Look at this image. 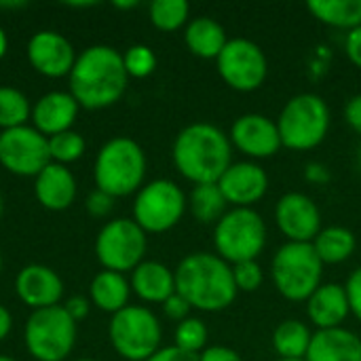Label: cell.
<instances>
[{
    "mask_svg": "<svg viewBox=\"0 0 361 361\" xmlns=\"http://www.w3.org/2000/svg\"><path fill=\"white\" fill-rule=\"evenodd\" d=\"M176 275V292L197 311L220 313L237 300L233 267L216 252H195L180 260Z\"/></svg>",
    "mask_w": 361,
    "mask_h": 361,
    "instance_id": "obj_1",
    "label": "cell"
},
{
    "mask_svg": "<svg viewBox=\"0 0 361 361\" xmlns=\"http://www.w3.org/2000/svg\"><path fill=\"white\" fill-rule=\"evenodd\" d=\"M127 80L123 55L112 47L95 44L76 57L70 72V93L82 108H108L121 99Z\"/></svg>",
    "mask_w": 361,
    "mask_h": 361,
    "instance_id": "obj_2",
    "label": "cell"
},
{
    "mask_svg": "<svg viewBox=\"0 0 361 361\" xmlns=\"http://www.w3.org/2000/svg\"><path fill=\"white\" fill-rule=\"evenodd\" d=\"M233 163V144L228 135L212 123H192L184 127L173 142V165L195 186L218 184Z\"/></svg>",
    "mask_w": 361,
    "mask_h": 361,
    "instance_id": "obj_3",
    "label": "cell"
},
{
    "mask_svg": "<svg viewBox=\"0 0 361 361\" xmlns=\"http://www.w3.org/2000/svg\"><path fill=\"white\" fill-rule=\"evenodd\" d=\"M271 279L286 300L307 302L324 283V262L313 243L286 241L271 260Z\"/></svg>",
    "mask_w": 361,
    "mask_h": 361,
    "instance_id": "obj_4",
    "label": "cell"
},
{
    "mask_svg": "<svg viewBox=\"0 0 361 361\" xmlns=\"http://www.w3.org/2000/svg\"><path fill=\"white\" fill-rule=\"evenodd\" d=\"M267 241V222L254 207H231L214 226V250L231 267L258 260Z\"/></svg>",
    "mask_w": 361,
    "mask_h": 361,
    "instance_id": "obj_5",
    "label": "cell"
},
{
    "mask_svg": "<svg viewBox=\"0 0 361 361\" xmlns=\"http://www.w3.org/2000/svg\"><path fill=\"white\" fill-rule=\"evenodd\" d=\"M330 108L322 95L298 93L290 97L277 118L283 148L296 152L317 148L330 131Z\"/></svg>",
    "mask_w": 361,
    "mask_h": 361,
    "instance_id": "obj_6",
    "label": "cell"
},
{
    "mask_svg": "<svg viewBox=\"0 0 361 361\" xmlns=\"http://www.w3.org/2000/svg\"><path fill=\"white\" fill-rule=\"evenodd\" d=\"M146 178V154L131 137L106 142L95 159L97 190L110 197H127L142 188Z\"/></svg>",
    "mask_w": 361,
    "mask_h": 361,
    "instance_id": "obj_7",
    "label": "cell"
},
{
    "mask_svg": "<svg viewBox=\"0 0 361 361\" xmlns=\"http://www.w3.org/2000/svg\"><path fill=\"white\" fill-rule=\"evenodd\" d=\"M114 351L129 361H146L161 349L163 328L146 307H125L112 315L108 328Z\"/></svg>",
    "mask_w": 361,
    "mask_h": 361,
    "instance_id": "obj_8",
    "label": "cell"
},
{
    "mask_svg": "<svg viewBox=\"0 0 361 361\" xmlns=\"http://www.w3.org/2000/svg\"><path fill=\"white\" fill-rule=\"evenodd\" d=\"M25 347L38 361H63L76 343V322L63 307L34 311L23 330Z\"/></svg>",
    "mask_w": 361,
    "mask_h": 361,
    "instance_id": "obj_9",
    "label": "cell"
},
{
    "mask_svg": "<svg viewBox=\"0 0 361 361\" xmlns=\"http://www.w3.org/2000/svg\"><path fill=\"white\" fill-rule=\"evenodd\" d=\"M188 199L171 180H152L137 190L133 201V222L144 233H167L184 216Z\"/></svg>",
    "mask_w": 361,
    "mask_h": 361,
    "instance_id": "obj_10",
    "label": "cell"
},
{
    "mask_svg": "<svg viewBox=\"0 0 361 361\" xmlns=\"http://www.w3.org/2000/svg\"><path fill=\"white\" fill-rule=\"evenodd\" d=\"M220 78L239 93L260 89L269 74V59L262 47L250 38H228L216 59Z\"/></svg>",
    "mask_w": 361,
    "mask_h": 361,
    "instance_id": "obj_11",
    "label": "cell"
},
{
    "mask_svg": "<svg viewBox=\"0 0 361 361\" xmlns=\"http://www.w3.org/2000/svg\"><path fill=\"white\" fill-rule=\"evenodd\" d=\"M146 245V233L133 220L116 218L99 231L95 254L106 271L125 273L144 262Z\"/></svg>",
    "mask_w": 361,
    "mask_h": 361,
    "instance_id": "obj_12",
    "label": "cell"
},
{
    "mask_svg": "<svg viewBox=\"0 0 361 361\" xmlns=\"http://www.w3.org/2000/svg\"><path fill=\"white\" fill-rule=\"evenodd\" d=\"M51 163L49 137L21 125L0 133V165L15 176H38Z\"/></svg>",
    "mask_w": 361,
    "mask_h": 361,
    "instance_id": "obj_13",
    "label": "cell"
},
{
    "mask_svg": "<svg viewBox=\"0 0 361 361\" xmlns=\"http://www.w3.org/2000/svg\"><path fill=\"white\" fill-rule=\"evenodd\" d=\"M228 140L233 148L243 152L250 161L271 159L283 148L277 121L260 112H247L235 118L228 131Z\"/></svg>",
    "mask_w": 361,
    "mask_h": 361,
    "instance_id": "obj_14",
    "label": "cell"
},
{
    "mask_svg": "<svg viewBox=\"0 0 361 361\" xmlns=\"http://www.w3.org/2000/svg\"><path fill=\"white\" fill-rule=\"evenodd\" d=\"M275 222L292 243H313L322 231V212L305 192H286L275 205Z\"/></svg>",
    "mask_w": 361,
    "mask_h": 361,
    "instance_id": "obj_15",
    "label": "cell"
},
{
    "mask_svg": "<svg viewBox=\"0 0 361 361\" xmlns=\"http://www.w3.org/2000/svg\"><path fill=\"white\" fill-rule=\"evenodd\" d=\"M218 186L231 207H254L269 192V173L256 161H233Z\"/></svg>",
    "mask_w": 361,
    "mask_h": 361,
    "instance_id": "obj_16",
    "label": "cell"
},
{
    "mask_svg": "<svg viewBox=\"0 0 361 361\" xmlns=\"http://www.w3.org/2000/svg\"><path fill=\"white\" fill-rule=\"evenodd\" d=\"M30 63L44 76L59 78L72 72L74 68V49L72 44L57 32L42 30L36 32L27 42Z\"/></svg>",
    "mask_w": 361,
    "mask_h": 361,
    "instance_id": "obj_17",
    "label": "cell"
},
{
    "mask_svg": "<svg viewBox=\"0 0 361 361\" xmlns=\"http://www.w3.org/2000/svg\"><path fill=\"white\" fill-rule=\"evenodd\" d=\"M15 292L23 305L34 311L57 307L63 296V283L59 275L42 264H30L19 271L15 279Z\"/></svg>",
    "mask_w": 361,
    "mask_h": 361,
    "instance_id": "obj_18",
    "label": "cell"
},
{
    "mask_svg": "<svg viewBox=\"0 0 361 361\" xmlns=\"http://www.w3.org/2000/svg\"><path fill=\"white\" fill-rule=\"evenodd\" d=\"M307 315L317 330L343 328L351 315L345 286L341 283H322L313 296L307 300Z\"/></svg>",
    "mask_w": 361,
    "mask_h": 361,
    "instance_id": "obj_19",
    "label": "cell"
},
{
    "mask_svg": "<svg viewBox=\"0 0 361 361\" xmlns=\"http://www.w3.org/2000/svg\"><path fill=\"white\" fill-rule=\"evenodd\" d=\"M76 114H78V102L74 99L72 93L51 91L42 95L32 110L34 129L40 131L44 137L70 131L72 123L76 121Z\"/></svg>",
    "mask_w": 361,
    "mask_h": 361,
    "instance_id": "obj_20",
    "label": "cell"
},
{
    "mask_svg": "<svg viewBox=\"0 0 361 361\" xmlns=\"http://www.w3.org/2000/svg\"><path fill=\"white\" fill-rule=\"evenodd\" d=\"M305 361H361V338L345 326L317 330Z\"/></svg>",
    "mask_w": 361,
    "mask_h": 361,
    "instance_id": "obj_21",
    "label": "cell"
},
{
    "mask_svg": "<svg viewBox=\"0 0 361 361\" xmlns=\"http://www.w3.org/2000/svg\"><path fill=\"white\" fill-rule=\"evenodd\" d=\"M34 192H36V199L42 207L53 209V212H61L74 203L76 180L70 173V169H66V165L49 163L36 176Z\"/></svg>",
    "mask_w": 361,
    "mask_h": 361,
    "instance_id": "obj_22",
    "label": "cell"
},
{
    "mask_svg": "<svg viewBox=\"0 0 361 361\" xmlns=\"http://www.w3.org/2000/svg\"><path fill=\"white\" fill-rule=\"evenodd\" d=\"M131 290L146 302H165L176 294V275L157 260H144L131 271Z\"/></svg>",
    "mask_w": 361,
    "mask_h": 361,
    "instance_id": "obj_23",
    "label": "cell"
},
{
    "mask_svg": "<svg viewBox=\"0 0 361 361\" xmlns=\"http://www.w3.org/2000/svg\"><path fill=\"white\" fill-rule=\"evenodd\" d=\"M184 42L188 51L201 59H218L228 42L226 30L214 17H195L186 23Z\"/></svg>",
    "mask_w": 361,
    "mask_h": 361,
    "instance_id": "obj_24",
    "label": "cell"
},
{
    "mask_svg": "<svg viewBox=\"0 0 361 361\" xmlns=\"http://www.w3.org/2000/svg\"><path fill=\"white\" fill-rule=\"evenodd\" d=\"M131 294V283L123 277V273L102 271L91 281V300L97 309L106 313H118L127 307Z\"/></svg>",
    "mask_w": 361,
    "mask_h": 361,
    "instance_id": "obj_25",
    "label": "cell"
},
{
    "mask_svg": "<svg viewBox=\"0 0 361 361\" xmlns=\"http://www.w3.org/2000/svg\"><path fill=\"white\" fill-rule=\"evenodd\" d=\"M357 247L355 233L345 226H328L322 228L319 235L313 239V250L319 260L326 264H343L347 262Z\"/></svg>",
    "mask_w": 361,
    "mask_h": 361,
    "instance_id": "obj_26",
    "label": "cell"
},
{
    "mask_svg": "<svg viewBox=\"0 0 361 361\" xmlns=\"http://www.w3.org/2000/svg\"><path fill=\"white\" fill-rule=\"evenodd\" d=\"M313 332L305 322L286 319L273 332V349L279 360H305Z\"/></svg>",
    "mask_w": 361,
    "mask_h": 361,
    "instance_id": "obj_27",
    "label": "cell"
},
{
    "mask_svg": "<svg viewBox=\"0 0 361 361\" xmlns=\"http://www.w3.org/2000/svg\"><path fill=\"white\" fill-rule=\"evenodd\" d=\"M307 8L311 15L338 30H353L361 25V0H309Z\"/></svg>",
    "mask_w": 361,
    "mask_h": 361,
    "instance_id": "obj_28",
    "label": "cell"
},
{
    "mask_svg": "<svg viewBox=\"0 0 361 361\" xmlns=\"http://www.w3.org/2000/svg\"><path fill=\"white\" fill-rule=\"evenodd\" d=\"M190 214L201 224H218L220 218L231 209L218 184H197L188 197Z\"/></svg>",
    "mask_w": 361,
    "mask_h": 361,
    "instance_id": "obj_29",
    "label": "cell"
},
{
    "mask_svg": "<svg viewBox=\"0 0 361 361\" xmlns=\"http://www.w3.org/2000/svg\"><path fill=\"white\" fill-rule=\"evenodd\" d=\"M150 21L157 30L176 32L188 23L190 6L186 0H154L150 4Z\"/></svg>",
    "mask_w": 361,
    "mask_h": 361,
    "instance_id": "obj_30",
    "label": "cell"
},
{
    "mask_svg": "<svg viewBox=\"0 0 361 361\" xmlns=\"http://www.w3.org/2000/svg\"><path fill=\"white\" fill-rule=\"evenodd\" d=\"M30 118V102L27 97L13 89V87H0V127L13 129L25 125Z\"/></svg>",
    "mask_w": 361,
    "mask_h": 361,
    "instance_id": "obj_31",
    "label": "cell"
},
{
    "mask_svg": "<svg viewBox=\"0 0 361 361\" xmlns=\"http://www.w3.org/2000/svg\"><path fill=\"white\" fill-rule=\"evenodd\" d=\"M207 336H209V330H207L205 322L199 317H188V319L178 324L173 345L186 353L199 355L207 349Z\"/></svg>",
    "mask_w": 361,
    "mask_h": 361,
    "instance_id": "obj_32",
    "label": "cell"
},
{
    "mask_svg": "<svg viewBox=\"0 0 361 361\" xmlns=\"http://www.w3.org/2000/svg\"><path fill=\"white\" fill-rule=\"evenodd\" d=\"M49 152H51V159H55L59 165L72 163V161L82 157L85 140H82L80 133H76L72 129L63 131V133H57V135H51L49 137Z\"/></svg>",
    "mask_w": 361,
    "mask_h": 361,
    "instance_id": "obj_33",
    "label": "cell"
},
{
    "mask_svg": "<svg viewBox=\"0 0 361 361\" xmlns=\"http://www.w3.org/2000/svg\"><path fill=\"white\" fill-rule=\"evenodd\" d=\"M123 63L129 76L133 78H146L154 72L157 68V55L150 47L146 44H133L125 51Z\"/></svg>",
    "mask_w": 361,
    "mask_h": 361,
    "instance_id": "obj_34",
    "label": "cell"
},
{
    "mask_svg": "<svg viewBox=\"0 0 361 361\" xmlns=\"http://www.w3.org/2000/svg\"><path fill=\"white\" fill-rule=\"evenodd\" d=\"M233 279L239 292H256L264 281V271L258 260L241 262L233 267Z\"/></svg>",
    "mask_w": 361,
    "mask_h": 361,
    "instance_id": "obj_35",
    "label": "cell"
},
{
    "mask_svg": "<svg viewBox=\"0 0 361 361\" xmlns=\"http://www.w3.org/2000/svg\"><path fill=\"white\" fill-rule=\"evenodd\" d=\"M345 292H347L351 315L361 322V267L349 275V279L345 283Z\"/></svg>",
    "mask_w": 361,
    "mask_h": 361,
    "instance_id": "obj_36",
    "label": "cell"
},
{
    "mask_svg": "<svg viewBox=\"0 0 361 361\" xmlns=\"http://www.w3.org/2000/svg\"><path fill=\"white\" fill-rule=\"evenodd\" d=\"M112 207H114V197H110V195H106V192H102L97 188L87 197V209L95 218L108 216L112 212Z\"/></svg>",
    "mask_w": 361,
    "mask_h": 361,
    "instance_id": "obj_37",
    "label": "cell"
},
{
    "mask_svg": "<svg viewBox=\"0 0 361 361\" xmlns=\"http://www.w3.org/2000/svg\"><path fill=\"white\" fill-rule=\"evenodd\" d=\"M163 311H165V315L171 319V322H184V319H188L190 317V311H192V307L176 292L173 296H169L165 302H163Z\"/></svg>",
    "mask_w": 361,
    "mask_h": 361,
    "instance_id": "obj_38",
    "label": "cell"
},
{
    "mask_svg": "<svg viewBox=\"0 0 361 361\" xmlns=\"http://www.w3.org/2000/svg\"><path fill=\"white\" fill-rule=\"evenodd\" d=\"M345 53H347L349 61L361 70V25L347 32V36H345Z\"/></svg>",
    "mask_w": 361,
    "mask_h": 361,
    "instance_id": "obj_39",
    "label": "cell"
},
{
    "mask_svg": "<svg viewBox=\"0 0 361 361\" xmlns=\"http://www.w3.org/2000/svg\"><path fill=\"white\" fill-rule=\"evenodd\" d=\"M199 361H243V357L231 347L214 345V347H207L203 353H199Z\"/></svg>",
    "mask_w": 361,
    "mask_h": 361,
    "instance_id": "obj_40",
    "label": "cell"
},
{
    "mask_svg": "<svg viewBox=\"0 0 361 361\" xmlns=\"http://www.w3.org/2000/svg\"><path fill=\"white\" fill-rule=\"evenodd\" d=\"M305 180H307L309 184L324 186V184H328V182L332 180V173H330V169H328L324 163L311 161V163H307V167H305Z\"/></svg>",
    "mask_w": 361,
    "mask_h": 361,
    "instance_id": "obj_41",
    "label": "cell"
},
{
    "mask_svg": "<svg viewBox=\"0 0 361 361\" xmlns=\"http://www.w3.org/2000/svg\"><path fill=\"white\" fill-rule=\"evenodd\" d=\"M146 361H199V355H195V353H186V351L178 349L176 345H171V347H163V349H159L152 357H148Z\"/></svg>",
    "mask_w": 361,
    "mask_h": 361,
    "instance_id": "obj_42",
    "label": "cell"
},
{
    "mask_svg": "<svg viewBox=\"0 0 361 361\" xmlns=\"http://www.w3.org/2000/svg\"><path fill=\"white\" fill-rule=\"evenodd\" d=\"M345 121L347 125L361 135V93L353 95L345 106Z\"/></svg>",
    "mask_w": 361,
    "mask_h": 361,
    "instance_id": "obj_43",
    "label": "cell"
},
{
    "mask_svg": "<svg viewBox=\"0 0 361 361\" xmlns=\"http://www.w3.org/2000/svg\"><path fill=\"white\" fill-rule=\"evenodd\" d=\"M63 309L68 311V315H70L74 322H80V319L87 317V313H89V302H87V298H82V296H72V298L63 305Z\"/></svg>",
    "mask_w": 361,
    "mask_h": 361,
    "instance_id": "obj_44",
    "label": "cell"
},
{
    "mask_svg": "<svg viewBox=\"0 0 361 361\" xmlns=\"http://www.w3.org/2000/svg\"><path fill=\"white\" fill-rule=\"evenodd\" d=\"M11 313L0 305V341H4L6 336H8V332H11Z\"/></svg>",
    "mask_w": 361,
    "mask_h": 361,
    "instance_id": "obj_45",
    "label": "cell"
},
{
    "mask_svg": "<svg viewBox=\"0 0 361 361\" xmlns=\"http://www.w3.org/2000/svg\"><path fill=\"white\" fill-rule=\"evenodd\" d=\"M114 6H116V8H135V6H137V0H127V2L114 0Z\"/></svg>",
    "mask_w": 361,
    "mask_h": 361,
    "instance_id": "obj_46",
    "label": "cell"
},
{
    "mask_svg": "<svg viewBox=\"0 0 361 361\" xmlns=\"http://www.w3.org/2000/svg\"><path fill=\"white\" fill-rule=\"evenodd\" d=\"M6 47H8V42H6V34H4V30L0 27V57H4Z\"/></svg>",
    "mask_w": 361,
    "mask_h": 361,
    "instance_id": "obj_47",
    "label": "cell"
},
{
    "mask_svg": "<svg viewBox=\"0 0 361 361\" xmlns=\"http://www.w3.org/2000/svg\"><path fill=\"white\" fill-rule=\"evenodd\" d=\"M357 169L361 171V144H360V148H357Z\"/></svg>",
    "mask_w": 361,
    "mask_h": 361,
    "instance_id": "obj_48",
    "label": "cell"
},
{
    "mask_svg": "<svg viewBox=\"0 0 361 361\" xmlns=\"http://www.w3.org/2000/svg\"><path fill=\"white\" fill-rule=\"evenodd\" d=\"M0 361H15V360H11V357H4V355H0Z\"/></svg>",
    "mask_w": 361,
    "mask_h": 361,
    "instance_id": "obj_49",
    "label": "cell"
},
{
    "mask_svg": "<svg viewBox=\"0 0 361 361\" xmlns=\"http://www.w3.org/2000/svg\"><path fill=\"white\" fill-rule=\"evenodd\" d=\"M0 216H2V195H0Z\"/></svg>",
    "mask_w": 361,
    "mask_h": 361,
    "instance_id": "obj_50",
    "label": "cell"
},
{
    "mask_svg": "<svg viewBox=\"0 0 361 361\" xmlns=\"http://www.w3.org/2000/svg\"><path fill=\"white\" fill-rule=\"evenodd\" d=\"M277 361H305V360H277Z\"/></svg>",
    "mask_w": 361,
    "mask_h": 361,
    "instance_id": "obj_51",
    "label": "cell"
},
{
    "mask_svg": "<svg viewBox=\"0 0 361 361\" xmlns=\"http://www.w3.org/2000/svg\"><path fill=\"white\" fill-rule=\"evenodd\" d=\"M0 271H2V256H0Z\"/></svg>",
    "mask_w": 361,
    "mask_h": 361,
    "instance_id": "obj_52",
    "label": "cell"
},
{
    "mask_svg": "<svg viewBox=\"0 0 361 361\" xmlns=\"http://www.w3.org/2000/svg\"><path fill=\"white\" fill-rule=\"evenodd\" d=\"M78 361H93V360H78Z\"/></svg>",
    "mask_w": 361,
    "mask_h": 361,
    "instance_id": "obj_53",
    "label": "cell"
}]
</instances>
